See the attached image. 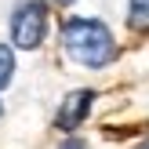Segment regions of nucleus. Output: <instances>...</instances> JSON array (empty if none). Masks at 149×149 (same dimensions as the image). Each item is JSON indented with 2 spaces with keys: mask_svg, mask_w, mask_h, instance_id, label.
<instances>
[{
  "mask_svg": "<svg viewBox=\"0 0 149 149\" xmlns=\"http://www.w3.org/2000/svg\"><path fill=\"white\" fill-rule=\"evenodd\" d=\"M62 51L84 69H106L116 58V40L98 18H69L62 26Z\"/></svg>",
  "mask_w": 149,
  "mask_h": 149,
  "instance_id": "f257e3e1",
  "label": "nucleus"
},
{
  "mask_svg": "<svg viewBox=\"0 0 149 149\" xmlns=\"http://www.w3.org/2000/svg\"><path fill=\"white\" fill-rule=\"evenodd\" d=\"M91 102H95V91H87V87L69 91L62 98V106H58V113H55V127L58 131H77L87 120V113H91Z\"/></svg>",
  "mask_w": 149,
  "mask_h": 149,
  "instance_id": "7ed1b4c3",
  "label": "nucleus"
},
{
  "mask_svg": "<svg viewBox=\"0 0 149 149\" xmlns=\"http://www.w3.org/2000/svg\"><path fill=\"white\" fill-rule=\"evenodd\" d=\"M11 77H15V55H11V47L0 44V87L11 84Z\"/></svg>",
  "mask_w": 149,
  "mask_h": 149,
  "instance_id": "39448f33",
  "label": "nucleus"
},
{
  "mask_svg": "<svg viewBox=\"0 0 149 149\" xmlns=\"http://www.w3.org/2000/svg\"><path fill=\"white\" fill-rule=\"evenodd\" d=\"M62 149H87V146H84V142H80V138H77V142H73V138H69V142H65Z\"/></svg>",
  "mask_w": 149,
  "mask_h": 149,
  "instance_id": "423d86ee",
  "label": "nucleus"
},
{
  "mask_svg": "<svg viewBox=\"0 0 149 149\" xmlns=\"http://www.w3.org/2000/svg\"><path fill=\"white\" fill-rule=\"evenodd\" d=\"M0 113H4V106H0Z\"/></svg>",
  "mask_w": 149,
  "mask_h": 149,
  "instance_id": "1a4fd4ad",
  "label": "nucleus"
},
{
  "mask_svg": "<svg viewBox=\"0 0 149 149\" xmlns=\"http://www.w3.org/2000/svg\"><path fill=\"white\" fill-rule=\"evenodd\" d=\"M127 26L131 29H149V0H131L127 4Z\"/></svg>",
  "mask_w": 149,
  "mask_h": 149,
  "instance_id": "20e7f679",
  "label": "nucleus"
},
{
  "mask_svg": "<svg viewBox=\"0 0 149 149\" xmlns=\"http://www.w3.org/2000/svg\"><path fill=\"white\" fill-rule=\"evenodd\" d=\"M47 36V4L44 0H22L11 15V44L22 51H33Z\"/></svg>",
  "mask_w": 149,
  "mask_h": 149,
  "instance_id": "f03ea898",
  "label": "nucleus"
},
{
  "mask_svg": "<svg viewBox=\"0 0 149 149\" xmlns=\"http://www.w3.org/2000/svg\"><path fill=\"white\" fill-rule=\"evenodd\" d=\"M138 149H149V142H142V146H138Z\"/></svg>",
  "mask_w": 149,
  "mask_h": 149,
  "instance_id": "0eeeda50",
  "label": "nucleus"
},
{
  "mask_svg": "<svg viewBox=\"0 0 149 149\" xmlns=\"http://www.w3.org/2000/svg\"><path fill=\"white\" fill-rule=\"evenodd\" d=\"M58 4H73V0H58Z\"/></svg>",
  "mask_w": 149,
  "mask_h": 149,
  "instance_id": "6e6552de",
  "label": "nucleus"
}]
</instances>
